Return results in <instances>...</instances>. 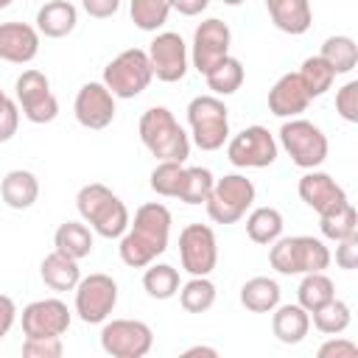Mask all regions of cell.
Returning <instances> with one entry per match:
<instances>
[{"mask_svg": "<svg viewBox=\"0 0 358 358\" xmlns=\"http://www.w3.org/2000/svg\"><path fill=\"white\" fill-rule=\"evenodd\" d=\"M171 210L162 201H145L137 207L129 229L120 235V260L129 268H145L159 255H165L171 241Z\"/></svg>", "mask_w": 358, "mask_h": 358, "instance_id": "cell-1", "label": "cell"}, {"mask_svg": "<svg viewBox=\"0 0 358 358\" xmlns=\"http://www.w3.org/2000/svg\"><path fill=\"white\" fill-rule=\"evenodd\" d=\"M76 207L84 224H90V229L101 238H120L129 229V207L120 201L117 193H112L106 185L101 182H90L78 190L76 196Z\"/></svg>", "mask_w": 358, "mask_h": 358, "instance_id": "cell-2", "label": "cell"}, {"mask_svg": "<svg viewBox=\"0 0 358 358\" xmlns=\"http://www.w3.org/2000/svg\"><path fill=\"white\" fill-rule=\"evenodd\" d=\"M137 131H140V143L157 159L185 162L190 157V137L179 126V120L173 117V112L168 106H151V109H145L140 115Z\"/></svg>", "mask_w": 358, "mask_h": 358, "instance_id": "cell-3", "label": "cell"}, {"mask_svg": "<svg viewBox=\"0 0 358 358\" xmlns=\"http://www.w3.org/2000/svg\"><path fill=\"white\" fill-rule=\"evenodd\" d=\"M333 255L324 246V241L313 235H291V238H277L268 249V263L274 271L291 277V274H310V271H324L330 266Z\"/></svg>", "mask_w": 358, "mask_h": 358, "instance_id": "cell-4", "label": "cell"}, {"mask_svg": "<svg viewBox=\"0 0 358 358\" xmlns=\"http://www.w3.org/2000/svg\"><path fill=\"white\" fill-rule=\"evenodd\" d=\"M187 126L201 151H218L229 140V109L218 95H196L187 103Z\"/></svg>", "mask_w": 358, "mask_h": 358, "instance_id": "cell-5", "label": "cell"}, {"mask_svg": "<svg viewBox=\"0 0 358 358\" xmlns=\"http://www.w3.org/2000/svg\"><path fill=\"white\" fill-rule=\"evenodd\" d=\"M280 145L291 157V162L302 171H313L327 159V137L324 131L305 120V117H288L280 126Z\"/></svg>", "mask_w": 358, "mask_h": 358, "instance_id": "cell-6", "label": "cell"}, {"mask_svg": "<svg viewBox=\"0 0 358 358\" xmlns=\"http://www.w3.org/2000/svg\"><path fill=\"white\" fill-rule=\"evenodd\" d=\"M154 73H151V62L148 53L140 48H129L123 53H117L106 67H103V84L115 98H137L140 92L148 90Z\"/></svg>", "mask_w": 358, "mask_h": 358, "instance_id": "cell-7", "label": "cell"}, {"mask_svg": "<svg viewBox=\"0 0 358 358\" xmlns=\"http://www.w3.org/2000/svg\"><path fill=\"white\" fill-rule=\"evenodd\" d=\"M255 204V185L243 173H227L213 182V190L204 201L207 215L215 224H235Z\"/></svg>", "mask_w": 358, "mask_h": 358, "instance_id": "cell-8", "label": "cell"}, {"mask_svg": "<svg viewBox=\"0 0 358 358\" xmlns=\"http://www.w3.org/2000/svg\"><path fill=\"white\" fill-rule=\"evenodd\" d=\"M14 101L20 106V115L36 126L56 120L59 101L50 92V81L39 70H22L14 81Z\"/></svg>", "mask_w": 358, "mask_h": 358, "instance_id": "cell-9", "label": "cell"}, {"mask_svg": "<svg viewBox=\"0 0 358 358\" xmlns=\"http://www.w3.org/2000/svg\"><path fill=\"white\" fill-rule=\"evenodd\" d=\"M117 305V282L109 274H87L76 285V313L84 324H103Z\"/></svg>", "mask_w": 358, "mask_h": 358, "instance_id": "cell-10", "label": "cell"}, {"mask_svg": "<svg viewBox=\"0 0 358 358\" xmlns=\"http://www.w3.org/2000/svg\"><path fill=\"white\" fill-rule=\"evenodd\" d=\"M154 333L140 319H112L101 327V350L112 358H143L151 352Z\"/></svg>", "mask_w": 358, "mask_h": 358, "instance_id": "cell-11", "label": "cell"}, {"mask_svg": "<svg viewBox=\"0 0 358 358\" xmlns=\"http://www.w3.org/2000/svg\"><path fill=\"white\" fill-rule=\"evenodd\" d=\"M277 140L266 126H246L227 140V159L235 168H268L277 159Z\"/></svg>", "mask_w": 358, "mask_h": 358, "instance_id": "cell-12", "label": "cell"}, {"mask_svg": "<svg viewBox=\"0 0 358 358\" xmlns=\"http://www.w3.org/2000/svg\"><path fill=\"white\" fill-rule=\"evenodd\" d=\"M179 260L190 277H210V271L218 263V241L213 227L187 224L179 232Z\"/></svg>", "mask_w": 358, "mask_h": 358, "instance_id": "cell-13", "label": "cell"}, {"mask_svg": "<svg viewBox=\"0 0 358 358\" xmlns=\"http://www.w3.org/2000/svg\"><path fill=\"white\" fill-rule=\"evenodd\" d=\"M145 53H148V62H151V73L165 84L182 81L187 67H190V50L185 45V39L173 31L157 34Z\"/></svg>", "mask_w": 358, "mask_h": 358, "instance_id": "cell-14", "label": "cell"}, {"mask_svg": "<svg viewBox=\"0 0 358 358\" xmlns=\"http://www.w3.org/2000/svg\"><path fill=\"white\" fill-rule=\"evenodd\" d=\"M232 45V31L224 20L210 17L193 31V45H190V64L204 76L210 73L224 56H229Z\"/></svg>", "mask_w": 358, "mask_h": 358, "instance_id": "cell-15", "label": "cell"}, {"mask_svg": "<svg viewBox=\"0 0 358 358\" xmlns=\"http://www.w3.org/2000/svg\"><path fill=\"white\" fill-rule=\"evenodd\" d=\"M115 95L106 90L103 81H87L73 101V115L84 129H106L115 120Z\"/></svg>", "mask_w": 358, "mask_h": 358, "instance_id": "cell-16", "label": "cell"}, {"mask_svg": "<svg viewBox=\"0 0 358 358\" xmlns=\"http://www.w3.org/2000/svg\"><path fill=\"white\" fill-rule=\"evenodd\" d=\"M73 316L70 308L50 296V299H34L22 308V333L25 336H64Z\"/></svg>", "mask_w": 358, "mask_h": 358, "instance_id": "cell-17", "label": "cell"}, {"mask_svg": "<svg viewBox=\"0 0 358 358\" xmlns=\"http://www.w3.org/2000/svg\"><path fill=\"white\" fill-rule=\"evenodd\" d=\"M296 193H299V199H302L316 215H324V213H330V210H336V207H341V204L347 201V190H344L330 173L316 171V168L308 171V173L299 179Z\"/></svg>", "mask_w": 358, "mask_h": 358, "instance_id": "cell-18", "label": "cell"}, {"mask_svg": "<svg viewBox=\"0 0 358 358\" xmlns=\"http://www.w3.org/2000/svg\"><path fill=\"white\" fill-rule=\"evenodd\" d=\"M39 53V31L28 22H0V59L8 64H28Z\"/></svg>", "mask_w": 358, "mask_h": 358, "instance_id": "cell-19", "label": "cell"}, {"mask_svg": "<svg viewBox=\"0 0 358 358\" xmlns=\"http://www.w3.org/2000/svg\"><path fill=\"white\" fill-rule=\"evenodd\" d=\"M310 103V95L305 92L302 81L296 73H285L274 81V87L268 90V112L288 120V117H299Z\"/></svg>", "mask_w": 358, "mask_h": 358, "instance_id": "cell-20", "label": "cell"}, {"mask_svg": "<svg viewBox=\"0 0 358 358\" xmlns=\"http://www.w3.org/2000/svg\"><path fill=\"white\" fill-rule=\"evenodd\" d=\"M76 22H78V8L70 0H48L36 11V25L34 28L39 31V36L62 39V36L76 31Z\"/></svg>", "mask_w": 358, "mask_h": 358, "instance_id": "cell-21", "label": "cell"}, {"mask_svg": "<svg viewBox=\"0 0 358 358\" xmlns=\"http://www.w3.org/2000/svg\"><path fill=\"white\" fill-rule=\"evenodd\" d=\"M266 11H268L274 28H280L282 34H291V36L305 34L313 22L310 0H266Z\"/></svg>", "mask_w": 358, "mask_h": 358, "instance_id": "cell-22", "label": "cell"}, {"mask_svg": "<svg viewBox=\"0 0 358 358\" xmlns=\"http://www.w3.org/2000/svg\"><path fill=\"white\" fill-rule=\"evenodd\" d=\"M39 277L50 291H76V285L81 280V268H78V260L53 249L50 255L42 257Z\"/></svg>", "mask_w": 358, "mask_h": 358, "instance_id": "cell-23", "label": "cell"}, {"mask_svg": "<svg viewBox=\"0 0 358 358\" xmlns=\"http://www.w3.org/2000/svg\"><path fill=\"white\" fill-rule=\"evenodd\" d=\"M271 330L277 336V341L282 344H299L308 330H310V313L299 305V302H288V305H277L271 310Z\"/></svg>", "mask_w": 358, "mask_h": 358, "instance_id": "cell-24", "label": "cell"}, {"mask_svg": "<svg viewBox=\"0 0 358 358\" xmlns=\"http://www.w3.org/2000/svg\"><path fill=\"white\" fill-rule=\"evenodd\" d=\"M0 196L6 201V207L11 210H28L36 204L39 199V179L31 173V171H8L0 182Z\"/></svg>", "mask_w": 358, "mask_h": 358, "instance_id": "cell-25", "label": "cell"}, {"mask_svg": "<svg viewBox=\"0 0 358 358\" xmlns=\"http://www.w3.org/2000/svg\"><path fill=\"white\" fill-rule=\"evenodd\" d=\"M53 246H56V252H62L73 260H84L92 252V229L84 221H64L53 232Z\"/></svg>", "mask_w": 358, "mask_h": 358, "instance_id": "cell-26", "label": "cell"}, {"mask_svg": "<svg viewBox=\"0 0 358 358\" xmlns=\"http://www.w3.org/2000/svg\"><path fill=\"white\" fill-rule=\"evenodd\" d=\"M280 285L271 277H252L241 285V305L252 313H271L280 305Z\"/></svg>", "mask_w": 358, "mask_h": 358, "instance_id": "cell-27", "label": "cell"}, {"mask_svg": "<svg viewBox=\"0 0 358 358\" xmlns=\"http://www.w3.org/2000/svg\"><path fill=\"white\" fill-rule=\"evenodd\" d=\"M204 78H207V87L213 90V95L227 98V95H235V92L243 87L246 70H243L241 59H235V56H224L210 73H204Z\"/></svg>", "mask_w": 358, "mask_h": 358, "instance_id": "cell-28", "label": "cell"}, {"mask_svg": "<svg viewBox=\"0 0 358 358\" xmlns=\"http://www.w3.org/2000/svg\"><path fill=\"white\" fill-rule=\"evenodd\" d=\"M282 227H285V221L277 207H255L246 215V235L263 246H271L282 235Z\"/></svg>", "mask_w": 358, "mask_h": 358, "instance_id": "cell-29", "label": "cell"}, {"mask_svg": "<svg viewBox=\"0 0 358 358\" xmlns=\"http://www.w3.org/2000/svg\"><path fill=\"white\" fill-rule=\"evenodd\" d=\"M319 56L333 67L336 76H347L358 64V45L352 36H327L322 42Z\"/></svg>", "mask_w": 358, "mask_h": 358, "instance_id": "cell-30", "label": "cell"}, {"mask_svg": "<svg viewBox=\"0 0 358 358\" xmlns=\"http://www.w3.org/2000/svg\"><path fill=\"white\" fill-rule=\"evenodd\" d=\"M179 271L171 263H148L143 274V288L151 299H171L179 291Z\"/></svg>", "mask_w": 358, "mask_h": 358, "instance_id": "cell-31", "label": "cell"}, {"mask_svg": "<svg viewBox=\"0 0 358 358\" xmlns=\"http://www.w3.org/2000/svg\"><path fill=\"white\" fill-rule=\"evenodd\" d=\"M310 316H313V327L319 330V333H324V336H338V333H344L347 327H350V322H352V310H350V305L344 302V299H327L324 305H319L316 310H310Z\"/></svg>", "mask_w": 358, "mask_h": 358, "instance_id": "cell-32", "label": "cell"}, {"mask_svg": "<svg viewBox=\"0 0 358 358\" xmlns=\"http://www.w3.org/2000/svg\"><path fill=\"white\" fill-rule=\"evenodd\" d=\"M336 296V285L333 280L324 274V271H310V274H302V282L296 288V302L310 313L316 310L319 305H324L327 299Z\"/></svg>", "mask_w": 358, "mask_h": 358, "instance_id": "cell-33", "label": "cell"}, {"mask_svg": "<svg viewBox=\"0 0 358 358\" xmlns=\"http://www.w3.org/2000/svg\"><path fill=\"white\" fill-rule=\"evenodd\" d=\"M179 305L187 313H204L215 305V285L210 277H190L185 285H179Z\"/></svg>", "mask_w": 358, "mask_h": 358, "instance_id": "cell-34", "label": "cell"}, {"mask_svg": "<svg viewBox=\"0 0 358 358\" xmlns=\"http://www.w3.org/2000/svg\"><path fill=\"white\" fill-rule=\"evenodd\" d=\"M299 81H302V87H305V92L310 95V101L313 98H319V95H324L330 87H333V81H336V73H333V67L322 59V56H308L305 62H302V67H299Z\"/></svg>", "mask_w": 358, "mask_h": 358, "instance_id": "cell-35", "label": "cell"}, {"mask_svg": "<svg viewBox=\"0 0 358 358\" xmlns=\"http://www.w3.org/2000/svg\"><path fill=\"white\" fill-rule=\"evenodd\" d=\"M319 229H322V235H324L327 241H333V243H336V241H344V238H350V235H355V232H358L355 207H352L350 201H344L341 207H336V210L319 215Z\"/></svg>", "mask_w": 358, "mask_h": 358, "instance_id": "cell-36", "label": "cell"}, {"mask_svg": "<svg viewBox=\"0 0 358 358\" xmlns=\"http://www.w3.org/2000/svg\"><path fill=\"white\" fill-rule=\"evenodd\" d=\"M213 171L210 168H201V165H193V168H185V176H182V187H179V201L185 204H204L210 190H213Z\"/></svg>", "mask_w": 358, "mask_h": 358, "instance_id": "cell-37", "label": "cell"}, {"mask_svg": "<svg viewBox=\"0 0 358 358\" xmlns=\"http://www.w3.org/2000/svg\"><path fill=\"white\" fill-rule=\"evenodd\" d=\"M171 0H131L129 3V14H131V22L140 28V31H157L168 22V14H171Z\"/></svg>", "mask_w": 358, "mask_h": 358, "instance_id": "cell-38", "label": "cell"}, {"mask_svg": "<svg viewBox=\"0 0 358 358\" xmlns=\"http://www.w3.org/2000/svg\"><path fill=\"white\" fill-rule=\"evenodd\" d=\"M182 176H185V165L182 162H173V159H159L151 171V190L157 196H165V199H176L179 196V187H182Z\"/></svg>", "mask_w": 358, "mask_h": 358, "instance_id": "cell-39", "label": "cell"}, {"mask_svg": "<svg viewBox=\"0 0 358 358\" xmlns=\"http://www.w3.org/2000/svg\"><path fill=\"white\" fill-rule=\"evenodd\" d=\"M64 352L62 336H25L22 355L25 358H59Z\"/></svg>", "mask_w": 358, "mask_h": 358, "instance_id": "cell-40", "label": "cell"}, {"mask_svg": "<svg viewBox=\"0 0 358 358\" xmlns=\"http://www.w3.org/2000/svg\"><path fill=\"white\" fill-rule=\"evenodd\" d=\"M336 112L347 123H358V81H347L336 92Z\"/></svg>", "mask_w": 358, "mask_h": 358, "instance_id": "cell-41", "label": "cell"}, {"mask_svg": "<svg viewBox=\"0 0 358 358\" xmlns=\"http://www.w3.org/2000/svg\"><path fill=\"white\" fill-rule=\"evenodd\" d=\"M20 129V106L14 98H6L0 103V143H8Z\"/></svg>", "mask_w": 358, "mask_h": 358, "instance_id": "cell-42", "label": "cell"}, {"mask_svg": "<svg viewBox=\"0 0 358 358\" xmlns=\"http://www.w3.org/2000/svg\"><path fill=\"white\" fill-rule=\"evenodd\" d=\"M355 355H358V344L344 338L341 333L319 347V358H355Z\"/></svg>", "mask_w": 358, "mask_h": 358, "instance_id": "cell-43", "label": "cell"}, {"mask_svg": "<svg viewBox=\"0 0 358 358\" xmlns=\"http://www.w3.org/2000/svg\"><path fill=\"white\" fill-rule=\"evenodd\" d=\"M336 266L344 271H352L358 266V232L344 241H336Z\"/></svg>", "mask_w": 358, "mask_h": 358, "instance_id": "cell-44", "label": "cell"}, {"mask_svg": "<svg viewBox=\"0 0 358 358\" xmlns=\"http://www.w3.org/2000/svg\"><path fill=\"white\" fill-rule=\"evenodd\" d=\"M81 6H84V11H87L90 17H95V20H109V17L117 14L120 0H81Z\"/></svg>", "mask_w": 358, "mask_h": 358, "instance_id": "cell-45", "label": "cell"}, {"mask_svg": "<svg viewBox=\"0 0 358 358\" xmlns=\"http://www.w3.org/2000/svg\"><path fill=\"white\" fill-rule=\"evenodd\" d=\"M14 322H17V305H14L11 296L0 294V338L8 336V330L14 327Z\"/></svg>", "mask_w": 358, "mask_h": 358, "instance_id": "cell-46", "label": "cell"}, {"mask_svg": "<svg viewBox=\"0 0 358 358\" xmlns=\"http://www.w3.org/2000/svg\"><path fill=\"white\" fill-rule=\"evenodd\" d=\"M171 6L185 17H196L210 6V0H171Z\"/></svg>", "mask_w": 358, "mask_h": 358, "instance_id": "cell-47", "label": "cell"}, {"mask_svg": "<svg viewBox=\"0 0 358 358\" xmlns=\"http://www.w3.org/2000/svg\"><path fill=\"white\" fill-rule=\"evenodd\" d=\"M182 355H185V358H193V355H207V358H215V355H218V350H215V347H204V344H196V347H187Z\"/></svg>", "mask_w": 358, "mask_h": 358, "instance_id": "cell-48", "label": "cell"}, {"mask_svg": "<svg viewBox=\"0 0 358 358\" xmlns=\"http://www.w3.org/2000/svg\"><path fill=\"white\" fill-rule=\"evenodd\" d=\"M224 6H241V3H246V0H221Z\"/></svg>", "mask_w": 358, "mask_h": 358, "instance_id": "cell-49", "label": "cell"}, {"mask_svg": "<svg viewBox=\"0 0 358 358\" xmlns=\"http://www.w3.org/2000/svg\"><path fill=\"white\" fill-rule=\"evenodd\" d=\"M11 3H14V0H0V8H8Z\"/></svg>", "mask_w": 358, "mask_h": 358, "instance_id": "cell-50", "label": "cell"}, {"mask_svg": "<svg viewBox=\"0 0 358 358\" xmlns=\"http://www.w3.org/2000/svg\"><path fill=\"white\" fill-rule=\"evenodd\" d=\"M6 98H8V95H6V92H3V90H0V103H3V101H6Z\"/></svg>", "mask_w": 358, "mask_h": 358, "instance_id": "cell-51", "label": "cell"}]
</instances>
